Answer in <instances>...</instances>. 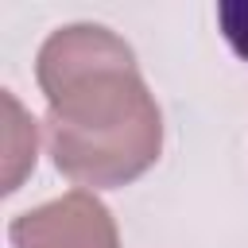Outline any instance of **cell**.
Listing matches in <instances>:
<instances>
[{"label":"cell","mask_w":248,"mask_h":248,"mask_svg":"<svg viewBox=\"0 0 248 248\" xmlns=\"http://www.w3.org/2000/svg\"><path fill=\"white\" fill-rule=\"evenodd\" d=\"M46 151L78 190H120L163 155V112L136 50L101 23H66L35 54Z\"/></svg>","instance_id":"obj_1"},{"label":"cell","mask_w":248,"mask_h":248,"mask_svg":"<svg viewBox=\"0 0 248 248\" xmlns=\"http://www.w3.org/2000/svg\"><path fill=\"white\" fill-rule=\"evenodd\" d=\"M4 108H8V167H4V194H16L19 182L35 170V151H39V132L27 108L16 101L12 89H4Z\"/></svg>","instance_id":"obj_3"},{"label":"cell","mask_w":248,"mask_h":248,"mask_svg":"<svg viewBox=\"0 0 248 248\" xmlns=\"http://www.w3.org/2000/svg\"><path fill=\"white\" fill-rule=\"evenodd\" d=\"M12 248H120L112 209L93 190H70L8 221Z\"/></svg>","instance_id":"obj_2"},{"label":"cell","mask_w":248,"mask_h":248,"mask_svg":"<svg viewBox=\"0 0 248 248\" xmlns=\"http://www.w3.org/2000/svg\"><path fill=\"white\" fill-rule=\"evenodd\" d=\"M217 27L236 58L248 62V0H221L217 4Z\"/></svg>","instance_id":"obj_4"}]
</instances>
